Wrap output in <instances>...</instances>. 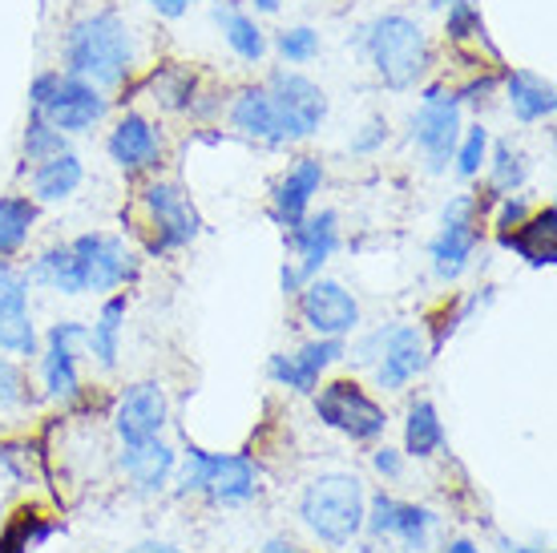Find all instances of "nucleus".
<instances>
[{
  "label": "nucleus",
  "instance_id": "5",
  "mask_svg": "<svg viewBox=\"0 0 557 553\" xmlns=\"http://www.w3.org/2000/svg\"><path fill=\"white\" fill-rule=\"evenodd\" d=\"M267 97H271V106H275L283 142L311 138L323 125V118H327V94H323L311 77H304V73H295V70L271 73Z\"/></svg>",
  "mask_w": 557,
  "mask_h": 553
},
{
  "label": "nucleus",
  "instance_id": "40",
  "mask_svg": "<svg viewBox=\"0 0 557 553\" xmlns=\"http://www.w3.org/2000/svg\"><path fill=\"white\" fill-rule=\"evenodd\" d=\"M384 142H388V122H384V118H372V122L351 138V153H376Z\"/></svg>",
  "mask_w": 557,
  "mask_h": 553
},
{
  "label": "nucleus",
  "instance_id": "9",
  "mask_svg": "<svg viewBox=\"0 0 557 553\" xmlns=\"http://www.w3.org/2000/svg\"><path fill=\"white\" fill-rule=\"evenodd\" d=\"M299 316L323 340H344L360 328V304L335 279H307L299 291Z\"/></svg>",
  "mask_w": 557,
  "mask_h": 553
},
{
  "label": "nucleus",
  "instance_id": "3",
  "mask_svg": "<svg viewBox=\"0 0 557 553\" xmlns=\"http://www.w3.org/2000/svg\"><path fill=\"white\" fill-rule=\"evenodd\" d=\"M299 517L307 521V529L327 545H348L356 533L363 529V484L348 472H327L304 489L299 501Z\"/></svg>",
  "mask_w": 557,
  "mask_h": 553
},
{
  "label": "nucleus",
  "instance_id": "36",
  "mask_svg": "<svg viewBox=\"0 0 557 553\" xmlns=\"http://www.w3.org/2000/svg\"><path fill=\"white\" fill-rule=\"evenodd\" d=\"M453 158H457V174H460V179H476V174H481V167H485V158H488V130H485V125H473V130H465Z\"/></svg>",
  "mask_w": 557,
  "mask_h": 553
},
{
  "label": "nucleus",
  "instance_id": "31",
  "mask_svg": "<svg viewBox=\"0 0 557 553\" xmlns=\"http://www.w3.org/2000/svg\"><path fill=\"white\" fill-rule=\"evenodd\" d=\"M33 222H37V207L28 198H16V194L0 198V259L25 247Z\"/></svg>",
  "mask_w": 557,
  "mask_h": 553
},
{
  "label": "nucleus",
  "instance_id": "43",
  "mask_svg": "<svg viewBox=\"0 0 557 553\" xmlns=\"http://www.w3.org/2000/svg\"><path fill=\"white\" fill-rule=\"evenodd\" d=\"M57 82H61V73H41V77L33 82V89H28V106H33V110H41L45 97L53 94V85H57Z\"/></svg>",
  "mask_w": 557,
  "mask_h": 553
},
{
  "label": "nucleus",
  "instance_id": "34",
  "mask_svg": "<svg viewBox=\"0 0 557 553\" xmlns=\"http://www.w3.org/2000/svg\"><path fill=\"white\" fill-rule=\"evenodd\" d=\"M65 150H70V146H65V134L53 130L41 113H33V118H28V130H25V162H45V158L65 153Z\"/></svg>",
  "mask_w": 557,
  "mask_h": 553
},
{
  "label": "nucleus",
  "instance_id": "20",
  "mask_svg": "<svg viewBox=\"0 0 557 553\" xmlns=\"http://www.w3.org/2000/svg\"><path fill=\"white\" fill-rule=\"evenodd\" d=\"M320 182H323V167L320 158H299L292 170H287V179L278 182L275 191V222H283L287 231H292L295 222L307 219V207H311V198L320 194Z\"/></svg>",
  "mask_w": 557,
  "mask_h": 553
},
{
  "label": "nucleus",
  "instance_id": "46",
  "mask_svg": "<svg viewBox=\"0 0 557 553\" xmlns=\"http://www.w3.org/2000/svg\"><path fill=\"white\" fill-rule=\"evenodd\" d=\"M283 291H287V295H299V291H304V275H299L295 267H283Z\"/></svg>",
  "mask_w": 557,
  "mask_h": 553
},
{
  "label": "nucleus",
  "instance_id": "16",
  "mask_svg": "<svg viewBox=\"0 0 557 553\" xmlns=\"http://www.w3.org/2000/svg\"><path fill=\"white\" fill-rule=\"evenodd\" d=\"M82 340H85V328L73 323V319L57 323L53 332H49V347H45V356H41V376H45L49 396H57V401H73L77 388H82L77 356H73V344H82Z\"/></svg>",
  "mask_w": 557,
  "mask_h": 553
},
{
  "label": "nucleus",
  "instance_id": "17",
  "mask_svg": "<svg viewBox=\"0 0 557 553\" xmlns=\"http://www.w3.org/2000/svg\"><path fill=\"white\" fill-rule=\"evenodd\" d=\"M424 364H429V347H424L420 328H388V335H384V352H380V360H376L380 388L400 392L412 376H420Z\"/></svg>",
  "mask_w": 557,
  "mask_h": 553
},
{
  "label": "nucleus",
  "instance_id": "8",
  "mask_svg": "<svg viewBox=\"0 0 557 553\" xmlns=\"http://www.w3.org/2000/svg\"><path fill=\"white\" fill-rule=\"evenodd\" d=\"M476 202L473 194H457L445 207V219H441V235L432 238V271L436 279H453L465 275V267L473 259L476 243H481V226H476Z\"/></svg>",
  "mask_w": 557,
  "mask_h": 553
},
{
  "label": "nucleus",
  "instance_id": "30",
  "mask_svg": "<svg viewBox=\"0 0 557 553\" xmlns=\"http://www.w3.org/2000/svg\"><path fill=\"white\" fill-rule=\"evenodd\" d=\"M28 279L33 283H45V287L61 291V295H82V271H77V259H73L70 247H53L45 250L37 263L28 267Z\"/></svg>",
  "mask_w": 557,
  "mask_h": 553
},
{
  "label": "nucleus",
  "instance_id": "24",
  "mask_svg": "<svg viewBox=\"0 0 557 553\" xmlns=\"http://www.w3.org/2000/svg\"><path fill=\"white\" fill-rule=\"evenodd\" d=\"M509 110L517 113V122H542V118H554L557 110V94L554 85L537 77L530 70L509 73Z\"/></svg>",
  "mask_w": 557,
  "mask_h": 553
},
{
  "label": "nucleus",
  "instance_id": "7",
  "mask_svg": "<svg viewBox=\"0 0 557 553\" xmlns=\"http://www.w3.org/2000/svg\"><path fill=\"white\" fill-rule=\"evenodd\" d=\"M315 416L327 429L344 432L351 441H376L380 432L388 429V416L356 380H332L315 396Z\"/></svg>",
  "mask_w": 557,
  "mask_h": 553
},
{
  "label": "nucleus",
  "instance_id": "14",
  "mask_svg": "<svg viewBox=\"0 0 557 553\" xmlns=\"http://www.w3.org/2000/svg\"><path fill=\"white\" fill-rule=\"evenodd\" d=\"M166 392L162 384H134L126 388V396L117 401V413H113V429L122 437V444H141V441H153L162 425H166Z\"/></svg>",
  "mask_w": 557,
  "mask_h": 553
},
{
  "label": "nucleus",
  "instance_id": "44",
  "mask_svg": "<svg viewBox=\"0 0 557 553\" xmlns=\"http://www.w3.org/2000/svg\"><path fill=\"white\" fill-rule=\"evenodd\" d=\"M372 465H376V472H384V477H400V453L396 448H376V457H372Z\"/></svg>",
  "mask_w": 557,
  "mask_h": 553
},
{
  "label": "nucleus",
  "instance_id": "33",
  "mask_svg": "<svg viewBox=\"0 0 557 553\" xmlns=\"http://www.w3.org/2000/svg\"><path fill=\"white\" fill-rule=\"evenodd\" d=\"M530 167H525V153L517 150L513 142H497L493 150V191L497 194H513L521 182H525Z\"/></svg>",
  "mask_w": 557,
  "mask_h": 553
},
{
  "label": "nucleus",
  "instance_id": "49",
  "mask_svg": "<svg viewBox=\"0 0 557 553\" xmlns=\"http://www.w3.org/2000/svg\"><path fill=\"white\" fill-rule=\"evenodd\" d=\"M278 4H283V0H255L259 13H278Z\"/></svg>",
  "mask_w": 557,
  "mask_h": 553
},
{
  "label": "nucleus",
  "instance_id": "21",
  "mask_svg": "<svg viewBox=\"0 0 557 553\" xmlns=\"http://www.w3.org/2000/svg\"><path fill=\"white\" fill-rule=\"evenodd\" d=\"M158 134H153V125L141 118V113H126L122 122L113 125L110 134V158L117 162L122 170H150L158 167Z\"/></svg>",
  "mask_w": 557,
  "mask_h": 553
},
{
  "label": "nucleus",
  "instance_id": "13",
  "mask_svg": "<svg viewBox=\"0 0 557 553\" xmlns=\"http://www.w3.org/2000/svg\"><path fill=\"white\" fill-rule=\"evenodd\" d=\"M146 207H150L153 226H158V235L150 238V255L178 250L198 235L195 210L186 207V198H182L178 186H170V182H153L150 191H146Z\"/></svg>",
  "mask_w": 557,
  "mask_h": 553
},
{
  "label": "nucleus",
  "instance_id": "19",
  "mask_svg": "<svg viewBox=\"0 0 557 553\" xmlns=\"http://www.w3.org/2000/svg\"><path fill=\"white\" fill-rule=\"evenodd\" d=\"M292 247L299 250V263L295 271L307 279L320 275V267L327 263L339 247V219H335V210H320V214H311V219H299L292 226Z\"/></svg>",
  "mask_w": 557,
  "mask_h": 553
},
{
  "label": "nucleus",
  "instance_id": "45",
  "mask_svg": "<svg viewBox=\"0 0 557 553\" xmlns=\"http://www.w3.org/2000/svg\"><path fill=\"white\" fill-rule=\"evenodd\" d=\"M150 9L158 16H170V21H178V16H186L190 0H150Z\"/></svg>",
  "mask_w": 557,
  "mask_h": 553
},
{
  "label": "nucleus",
  "instance_id": "23",
  "mask_svg": "<svg viewBox=\"0 0 557 553\" xmlns=\"http://www.w3.org/2000/svg\"><path fill=\"white\" fill-rule=\"evenodd\" d=\"M122 469H126V477L138 484V489L153 493V489L166 484L170 469H174V453H170L158 437L141 444H126V448H122Z\"/></svg>",
  "mask_w": 557,
  "mask_h": 553
},
{
  "label": "nucleus",
  "instance_id": "29",
  "mask_svg": "<svg viewBox=\"0 0 557 553\" xmlns=\"http://www.w3.org/2000/svg\"><path fill=\"white\" fill-rule=\"evenodd\" d=\"M441 444H445V425H441V416H436V404L417 401L408 408L405 453L408 457H432Z\"/></svg>",
  "mask_w": 557,
  "mask_h": 553
},
{
  "label": "nucleus",
  "instance_id": "2",
  "mask_svg": "<svg viewBox=\"0 0 557 553\" xmlns=\"http://www.w3.org/2000/svg\"><path fill=\"white\" fill-rule=\"evenodd\" d=\"M363 53H368L380 82L396 94L412 89L432 65V45L424 37V28L405 13L376 16L363 33Z\"/></svg>",
  "mask_w": 557,
  "mask_h": 553
},
{
  "label": "nucleus",
  "instance_id": "37",
  "mask_svg": "<svg viewBox=\"0 0 557 553\" xmlns=\"http://www.w3.org/2000/svg\"><path fill=\"white\" fill-rule=\"evenodd\" d=\"M485 25H481V13H476L469 0H448V37L453 41H469V37H481Z\"/></svg>",
  "mask_w": 557,
  "mask_h": 553
},
{
  "label": "nucleus",
  "instance_id": "22",
  "mask_svg": "<svg viewBox=\"0 0 557 553\" xmlns=\"http://www.w3.org/2000/svg\"><path fill=\"white\" fill-rule=\"evenodd\" d=\"M502 243L517 250L530 267H554L557 263V210L545 207L537 219H525L517 231H505Z\"/></svg>",
  "mask_w": 557,
  "mask_h": 553
},
{
  "label": "nucleus",
  "instance_id": "6",
  "mask_svg": "<svg viewBox=\"0 0 557 553\" xmlns=\"http://www.w3.org/2000/svg\"><path fill=\"white\" fill-rule=\"evenodd\" d=\"M412 142L424 153V167L432 174L448 170L460 142V101L453 94H445L441 85L424 89V106L412 113Z\"/></svg>",
  "mask_w": 557,
  "mask_h": 553
},
{
  "label": "nucleus",
  "instance_id": "25",
  "mask_svg": "<svg viewBox=\"0 0 557 553\" xmlns=\"http://www.w3.org/2000/svg\"><path fill=\"white\" fill-rule=\"evenodd\" d=\"M231 122H235V130L247 134V138H263V142H271V146L283 142V130H278L275 106H271L267 89H243V94L235 97V106H231Z\"/></svg>",
  "mask_w": 557,
  "mask_h": 553
},
{
  "label": "nucleus",
  "instance_id": "1",
  "mask_svg": "<svg viewBox=\"0 0 557 553\" xmlns=\"http://www.w3.org/2000/svg\"><path fill=\"white\" fill-rule=\"evenodd\" d=\"M134 70V37L117 13L82 16L65 33V73L98 89L122 85Z\"/></svg>",
  "mask_w": 557,
  "mask_h": 553
},
{
  "label": "nucleus",
  "instance_id": "35",
  "mask_svg": "<svg viewBox=\"0 0 557 553\" xmlns=\"http://www.w3.org/2000/svg\"><path fill=\"white\" fill-rule=\"evenodd\" d=\"M275 49L287 65H307V61H315V57H320V33H315V28H307V25L283 28V33L275 37Z\"/></svg>",
  "mask_w": 557,
  "mask_h": 553
},
{
  "label": "nucleus",
  "instance_id": "26",
  "mask_svg": "<svg viewBox=\"0 0 557 553\" xmlns=\"http://www.w3.org/2000/svg\"><path fill=\"white\" fill-rule=\"evenodd\" d=\"M85 179V167L82 158L73 150L65 153H53V158H45L37 162V174H33V194L41 198V202H65Z\"/></svg>",
  "mask_w": 557,
  "mask_h": 553
},
{
  "label": "nucleus",
  "instance_id": "42",
  "mask_svg": "<svg viewBox=\"0 0 557 553\" xmlns=\"http://www.w3.org/2000/svg\"><path fill=\"white\" fill-rule=\"evenodd\" d=\"M384 335H388V328H380V332H372L363 344L351 347V356H356V364H376L380 352H384Z\"/></svg>",
  "mask_w": 557,
  "mask_h": 553
},
{
  "label": "nucleus",
  "instance_id": "10",
  "mask_svg": "<svg viewBox=\"0 0 557 553\" xmlns=\"http://www.w3.org/2000/svg\"><path fill=\"white\" fill-rule=\"evenodd\" d=\"M106 110H110V101L101 97L98 85L89 82H77V77H61V82L53 85V94L45 97L41 113L45 122L53 125V130H61V134H85V130H94V125L106 118Z\"/></svg>",
  "mask_w": 557,
  "mask_h": 553
},
{
  "label": "nucleus",
  "instance_id": "51",
  "mask_svg": "<svg viewBox=\"0 0 557 553\" xmlns=\"http://www.w3.org/2000/svg\"><path fill=\"white\" fill-rule=\"evenodd\" d=\"M502 545H505V553H530V550H521V545H513V541H502ZM537 553H542V550H537Z\"/></svg>",
  "mask_w": 557,
  "mask_h": 553
},
{
  "label": "nucleus",
  "instance_id": "32",
  "mask_svg": "<svg viewBox=\"0 0 557 553\" xmlns=\"http://www.w3.org/2000/svg\"><path fill=\"white\" fill-rule=\"evenodd\" d=\"M49 533H53L49 521H41L33 509H21L13 517V526L4 529V538H0V553H28L33 545H41Z\"/></svg>",
  "mask_w": 557,
  "mask_h": 553
},
{
  "label": "nucleus",
  "instance_id": "48",
  "mask_svg": "<svg viewBox=\"0 0 557 553\" xmlns=\"http://www.w3.org/2000/svg\"><path fill=\"white\" fill-rule=\"evenodd\" d=\"M259 553H295V550L287 545V541H267V545Z\"/></svg>",
  "mask_w": 557,
  "mask_h": 553
},
{
  "label": "nucleus",
  "instance_id": "50",
  "mask_svg": "<svg viewBox=\"0 0 557 553\" xmlns=\"http://www.w3.org/2000/svg\"><path fill=\"white\" fill-rule=\"evenodd\" d=\"M141 553H182V550H174V545H141Z\"/></svg>",
  "mask_w": 557,
  "mask_h": 553
},
{
  "label": "nucleus",
  "instance_id": "47",
  "mask_svg": "<svg viewBox=\"0 0 557 553\" xmlns=\"http://www.w3.org/2000/svg\"><path fill=\"white\" fill-rule=\"evenodd\" d=\"M445 553H481V550H476L473 541L457 538V541H448V545H445Z\"/></svg>",
  "mask_w": 557,
  "mask_h": 553
},
{
  "label": "nucleus",
  "instance_id": "4",
  "mask_svg": "<svg viewBox=\"0 0 557 553\" xmlns=\"http://www.w3.org/2000/svg\"><path fill=\"white\" fill-rule=\"evenodd\" d=\"M182 493H210L214 501L238 505L251 501L259 489V472L247 457H223V453H207V448H190L186 465H182Z\"/></svg>",
  "mask_w": 557,
  "mask_h": 553
},
{
  "label": "nucleus",
  "instance_id": "39",
  "mask_svg": "<svg viewBox=\"0 0 557 553\" xmlns=\"http://www.w3.org/2000/svg\"><path fill=\"white\" fill-rule=\"evenodd\" d=\"M25 404V376L13 360L0 356V413H13Z\"/></svg>",
  "mask_w": 557,
  "mask_h": 553
},
{
  "label": "nucleus",
  "instance_id": "11",
  "mask_svg": "<svg viewBox=\"0 0 557 553\" xmlns=\"http://www.w3.org/2000/svg\"><path fill=\"white\" fill-rule=\"evenodd\" d=\"M73 259H77V271H82V287L85 291H117L134 275V263H129V250L122 238L113 235H82L70 243Z\"/></svg>",
  "mask_w": 557,
  "mask_h": 553
},
{
  "label": "nucleus",
  "instance_id": "12",
  "mask_svg": "<svg viewBox=\"0 0 557 553\" xmlns=\"http://www.w3.org/2000/svg\"><path fill=\"white\" fill-rule=\"evenodd\" d=\"M0 352H13V356L37 352V332L28 316V279L4 259H0Z\"/></svg>",
  "mask_w": 557,
  "mask_h": 553
},
{
  "label": "nucleus",
  "instance_id": "27",
  "mask_svg": "<svg viewBox=\"0 0 557 553\" xmlns=\"http://www.w3.org/2000/svg\"><path fill=\"white\" fill-rule=\"evenodd\" d=\"M214 21H219L226 45L235 49L238 61H247V65H259V61H263L267 37H263V28L255 25V16L238 13V9H231V4H219V9H214Z\"/></svg>",
  "mask_w": 557,
  "mask_h": 553
},
{
  "label": "nucleus",
  "instance_id": "28",
  "mask_svg": "<svg viewBox=\"0 0 557 553\" xmlns=\"http://www.w3.org/2000/svg\"><path fill=\"white\" fill-rule=\"evenodd\" d=\"M122 323H126V295H113V299H106V307H101L94 332H85V344H89L94 360H98L106 372L117 368V340H122Z\"/></svg>",
  "mask_w": 557,
  "mask_h": 553
},
{
  "label": "nucleus",
  "instance_id": "38",
  "mask_svg": "<svg viewBox=\"0 0 557 553\" xmlns=\"http://www.w3.org/2000/svg\"><path fill=\"white\" fill-rule=\"evenodd\" d=\"M153 101L162 97L170 110H182V106H190V77H182V73H153Z\"/></svg>",
  "mask_w": 557,
  "mask_h": 553
},
{
  "label": "nucleus",
  "instance_id": "18",
  "mask_svg": "<svg viewBox=\"0 0 557 553\" xmlns=\"http://www.w3.org/2000/svg\"><path fill=\"white\" fill-rule=\"evenodd\" d=\"M372 533H392V538L405 541V550H424V541H429V529L436 526V513L432 509H420V505H405V501L396 497H384L380 493L372 501V513L363 517Z\"/></svg>",
  "mask_w": 557,
  "mask_h": 553
},
{
  "label": "nucleus",
  "instance_id": "15",
  "mask_svg": "<svg viewBox=\"0 0 557 553\" xmlns=\"http://www.w3.org/2000/svg\"><path fill=\"white\" fill-rule=\"evenodd\" d=\"M344 340H311V344H304L295 356H271L267 360V376L275 380V384L283 388H295V392H315V384H320V376L332 368L335 360H344Z\"/></svg>",
  "mask_w": 557,
  "mask_h": 553
},
{
  "label": "nucleus",
  "instance_id": "41",
  "mask_svg": "<svg viewBox=\"0 0 557 553\" xmlns=\"http://www.w3.org/2000/svg\"><path fill=\"white\" fill-rule=\"evenodd\" d=\"M525 219H530V210H525V202L509 194V198H505V207H502V214H497V226H502V235H505V231H517V226H521Z\"/></svg>",
  "mask_w": 557,
  "mask_h": 553
}]
</instances>
